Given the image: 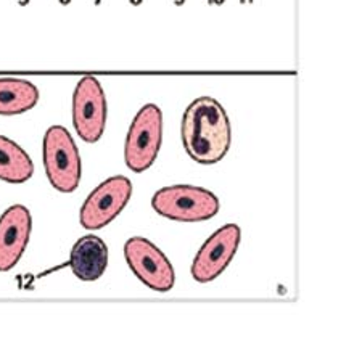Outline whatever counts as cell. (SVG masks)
Returning <instances> with one entry per match:
<instances>
[{
    "label": "cell",
    "mask_w": 362,
    "mask_h": 357,
    "mask_svg": "<svg viewBox=\"0 0 362 357\" xmlns=\"http://www.w3.org/2000/svg\"><path fill=\"white\" fill-rule=\"evenodd\" d=\"M39 102V89L25 79H0V116H15L33 110Z\"/></svg>",
    "instance_id": "11"
},
{
    "label": "cell",
    "mask_w": 362,
    "mask_h": 357,
    "mask_svg": "<svg viewBox=\"0 0 362 357\" xmlns=\"http://www.w3.org/2000/svg\"><path fill=\"white\" fill-rule=\"evenodd\" d=\"M184 148L200 165H214L230 148L232 129L226 110L211 97H200L187 107L180 126Z\"/></svg>",
    "instance_id": "1"
},
{
    "label": "cell",
    "mask_w": 362,
    "mask_h": 357,
    "mask_svg": "<svg viewBox=\"0 0 362 357\" xmlns=\"http://www.w3.org/2000/svg\"><path fill=\"white\" fill-rule=\"evenodd\" d=\"M31 158L13 140L0 136V180L8 184H23L33 177Z\"/></svg>",
    "instance_id": "12"
},
{
    "label": "cell",
    "mask_w": 362,
    "mask_h": 357,
    "mask_svg": "<svg viewBox=\"0 0 362 357\" xmlns=\"http://www.w3.org/2000/svg\"><path fill=\"white\" fill-rule=\"evenodd\" d=\"M31 213L23 204L10 206L0 216V272H8L25 254L31 237Z\"/></svg>",
    "instance_id": "9"
},
{
    "label": "cell",
    "mask_w": 362,
    "mask_h": 357,
    "mask_svg": "<svg viewBox=\"0 0 362 357\" xmlns=\"http://www.w3.org/2000/svg\"><path fill=\"white\" fill-rule=\"evenodd\" d=\"M163 144V113L153 103L140 108L126 137L124 160L132 172H144L153 165Z\"/></svg>",
    "instance_id": "4"
},
{
    "label": "cell",
    "mask_w": 362,
    "mask_h": 357,
    "mask_svg": "<svg viewBox=\"0 0 362 357\" xmlns=\"http://www.w3.org/2000/svg\"><path fill=\"white\" fill-rule=\"evenodd\" d=\"M151 208L171 221L202 222L219 213V200L214 193L202 187L173 185L155 193Z\"/></svg>",
    "instance_id": "2"
},
{
    "label": "cell",
    "mask_w": 362,
    "mask_h": 357,
    "mask_svg": "<svg viewBox=\"0 0 362 357\" xmlns=\"http://www.w3.org/2000/svg\"><path fill=\"white\" fill-rule=\"evenodd\" d=\"M124 257L134 275L155 291H169L176 282L174 269L165 253L142 237H132L124 245Z\"/></svg>",
    "instance_id": "5"
},
{
    "label": "cell",
    "mask_w": 362,
    "mask_h": 357,
    "mask_svg": "<svg viewBox=\"0 0 362 357\" xmlns=\"http://www.w3.org/2000/svg\"><path fill=\"white\" fill-rule=\"evenodd\" d=\"M240 240L242 230L235 224H227L216 230L197 253L192 264V277L198 283H208L218 279L235 256Z\"/></svg>",
    "instance_id": "8"
},
{
    "label": "cell",
    "mask_w": 362,
    "mask_h": 357,
    "mask_svg": "<svg viewBox=\"0 0 362 357\" xmlns=\"http://www.w3.org/2000/svg\"><path fill=\"white\" fill-rule=\"evenodd\" d=\"M108 266V248L97 235H86L74 243L69 254V267L83 282H95Z\"/></svg>",
    "instance_id": "10"
},
{
    "label": "cell",
    "mask_w": 362,
    "mask_h": 357,
    "mask_svg": "<svg viewBox=\"0 0 362 357\" xmlns=\"http://www.w3.org/2000/svg\"><path fill=\"white\" fill-rule=\"evenodd\" d=\"M107 122V100L98 79L86 76L76 86L73 95V124L78 136L87 144L102 139Z\"/></svg>",
    "instance_id": "6"
},
{
    "label": "cell",
    "mask_w": 362,
    "mask_h": 357,
    "mask_svg": "<svg viewBox=\"0 0 362 357\" xmlns=\"http://www.w3.org/2000/svg\"><path fill=\"white\" fill-rule=\"evenodd\" d=\"M132 195V184L124 175H115L93 190L81 208V224L87 230H98L118 216Z\"/></svg>",
    "instance_id": "7"
},
{
    "label": "cell",
    "mask_w": 362,
    "mask_h": 357,
    "mask_svg": "<svg viewBox=\"0 0 362 357\" xmlns=\"http://www.w3.org/2000/svg\"><path fill=\"white\" fill-rule=\"evenodd\" d=\"M44 165L50 184L62 193H73L81 182V158L65 127L52 126L44 137Z\"/></svg>",
    "instance_id": "3"
}]
</instances>
